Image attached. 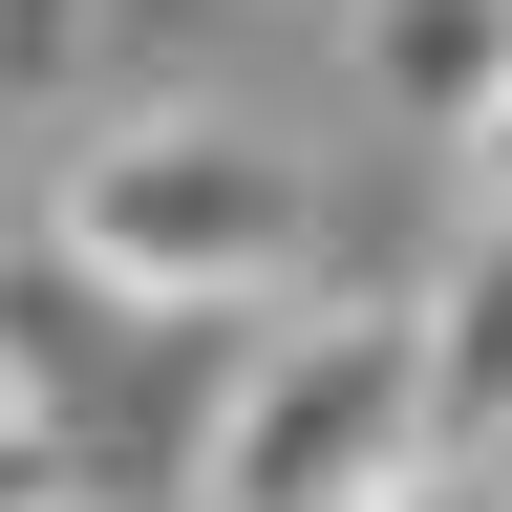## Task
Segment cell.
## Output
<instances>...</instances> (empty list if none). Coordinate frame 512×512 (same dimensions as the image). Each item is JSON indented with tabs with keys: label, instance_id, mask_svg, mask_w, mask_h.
Here are the masks:
<instances>
[{
	"label": "cell",
	"instance_id": "6da1fadb",
	"mask_svg": "<svg viewBox=\"0 0 512 512\" xmlns=\"http://www.w3.org/2000/svg\"><path fill=\"white\" fill-rule=\"evenodd\" d=\"M43 235H64V278H107L128 320H256V299H299V256H320V171L278 128H235V107H128V128H86V150L43 171Z\"/></svg>",
	"mask_w": 512,
	"mask_h": 512
},
{
	"label": "cell",
	"instance_id": "7a4b0ae2",
	"mask_svg": "<svg viewBox=\"0 0 512 512\" xmlns=\"http://www.w3.org/2000/svg\"><path fill=\"white\" fill-rule=\"evenodd\" d=\"M384 470H406V299H299L192 448V512H363Z\"/></svg>",
	"mask_w": 512,
	"mask_h": 512
},
{
	"label": "cell",
	"instance_id": "3957f363",
	"mask_svg": "<svg viewBox=\"0 0 512 512\" xmlns=\"http://www.w3.org/2000/svg\"><path fill=\"white\" fill-rule=\"evenodd\" d=\"M406 448H512V214H470L406 299Z\"/></svg>",
	"mask_w": 512,
	"mask_h": 512
},
{
	"label": "cell",
	"instance_id": "277c9868",
	"mask_svg": "<svg viewBox=\"0 0 512 512\" xmlns=\"http://www.w3.org/2000/svg\"><path fill=\"white\" fill-rule=\"evenodd\" d=\"M342 22H363V86L406 107L427 150H448V128H470V86L512 64V0H342Z\"/></svg>",
	"mask_w": 512,
	"mask_h": 512
},
{
	"label": "cell",
	"instance_id": "5b68a950",
	"mask_svg": "<svg viewBox=\"0 0 512 512\" xmlns=\"http://www.w3.org/2000/svg\"><path fill=\"white\" fill-rule=\"evenodd\" d=\"M363 512H512V448H406Z\"/></svg>",
	"mask_w": 512,
	"mask_h": 512
},
{
	"label": "cell",
	"instance_id": "8992f818",
	"mask_svg": "<svg viewBox=\"0 0 512 512\" xmlns=\"http://www.w3.org/2000/svg\"><path fill=\"white\" fill-rule=\"evenodd\" d=\"M0 512H86V470H64V406H0Z\"/></svg>",
	"mask_w": 512,
	"mask_h": 512
},
{
	"label": "cell",
	"instance_id": "52a82bcc",
	"mask_svg": "<svg viewBox=\"0 0 512 512\" xmlns=\"http://www.w3.org/2000/svg\"><path fill=\"white\" fill-rule=\"evenodd\" d=\"M448 171H470V214H512V64L470 86V128H448Z\"/></svg>",
	"mask_w": 512,
	"mask_h": 512
},
{
	"label": "cell",
	"instance_id": "ba28073f",
	"mask_svg": "<svg viewBox=\"0 0 512 512\" xmlns=\"http://www.w3.org/2000/svg\"><path fill=\"white\" fill-rule=\"evenodd\" d=\"M64 43H86V0H0V86H64Z\"/></svg>",
	"mask_w": 512,
	"mask_h": 512
}]
</instances>
